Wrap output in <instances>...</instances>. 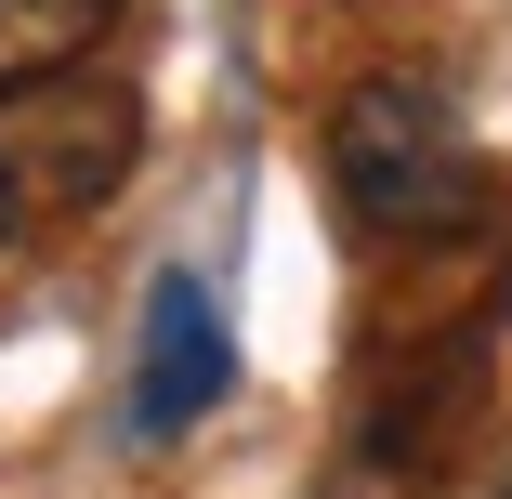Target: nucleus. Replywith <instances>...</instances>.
<instances>
[{
  "instance_id": "nucleus-1",
  "label": "nucleus",
  "mask_w": 512,
  "mask_h": 499,
  "mask_svg": "<svg viewBox=\"0 0 512 499\" xmlns=\"http://www.w3.org/2000/svg\"><path fill=\"white\" fill-rule=\"evenodd\" d=\"M329 197L355 211L368 250H434L473 224V145L447 119V92L421 66H381L342 92V119H329Z\"/></svg>"
},
{
  "instance_id": "nucleus-2",
  "label": "nucleus",
  "mask_w": 512,
  "mask_h": 499,
  "mask_svg": "<svg viewBox=\"0 0 512 499\" xmlns=\"http://www.w3.org/2000/svg\"><path fill=\"white\" fill-rule=\"evenodd\" d=\"M145 158V92L106 79V66H53L27 92H0V171H14L27 211L79 224V211H106V197L132 184Z\"/></svg>"
},
{
  "instance_id": "nucleus-3",
  "label": "nucleus",
  "mask_w": 512,
  "mask_h": 499,
  "mask_svg": "<svg viewBox=\"0 0 512 499\" xmlns=\"http://www.w3.org/2000/svg\"><path fill=\"white\" fill-rule=\"evenodd\" d=\"M237 394V329L197 276H158L145 289V329H132V447H184Z\"/></svg>"
},
{
  "instance_id": "nucleus-4",
  "label": "nucleus",
  "mask_w": 512,
  "mask_h": 499,
  "mask_svg": "<svg viewBox=\"0 0 512 499\" xmlns=\"http://www.w3.org/2000/svg\"><path fill=\"white\" fill-rule=\"evenodd\" d=\"M119 14L132 0H0V92H27L53 66H92L119 40Z\"/></svg>"
},
{
  "instance_id": "nucleus-5",
  "label": "nucleus",
  "mask_w": 512,
  "mask_h": 499,
  "mask_svg": "<svg viewBox=\"0 0 512 499\" xmlns=\"http://www.w3.org/2000/svg\"><path fill=\"white\" fill-rule=\"evenodd\" d=\"M14 224H27V197H14V171H0V250H14Z\"/></svg>"
}]
</instances>
